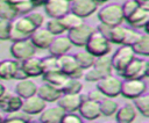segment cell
Segmentation results:
<instances>
[{
  "mask_svg": "<svg viewBox=\"0 0 149 123\" xmlns=\"http://www.w3.org/2000/svg\"><path fill=\"white\" fill-rule=\"evenodd\" d=\"M36 30L35 26L27 17V15H20L12 21L10 31H9V41L19 42L29 39L30 35Z\"/></svg>",
  "mask_w": 149,
  "mask_h": 123,
  "instance_id": "cell-1",
  "label": "cell"
},
{
  "mask_svg": "<svg viewBox=\"0 0 149 123\" xmlns=\"http://www.w3.org/2000/svg\"><path fill=\"white\" fill-rule=\"evenodd\" d=\"M112 64H111V57L108 55L102 57H97L94 59L93 65L87 68V71L83 74L84 79L88 82H97L101 78L112 74Z\"/></svg>",
  "mask_w": 149,
  "mask_h": 123,
  "instance_id": "cell-2",
  "label": "cell"
},
{
  "mask_svg": "<svg viewBox=\"0 0 149 123\" xmlns=\"http://www.w3.org/2000/svg\"><path fill=\"white\" fill-rule=\"evenodd\" d=\"M98 19H99L100 23L106 24L108 27L122 24L125 19L122 15L121 5L113 2V3H108L104 7H101L98 12Z\"/></svg>",
  "mask_w": 149,
  "mask_h": 123,
  "instance_id": "cell-3",
  "label": "cell"
},
{
  "mask_svg": "<svg viewBox=\"0 0 149 123\" xmlns=\"http://www.w3.org/2000/svg\"><path fill=\"white\" fill-rule=\"evenodd\" d=\"M85 50L95 58L102 57L108 55V52L111 51V43L106 39V37L102 34H100L94 28V31L91 34L90 38L85 44Z\"/></svg>",
  "mask_w": 149,
  "mask_h": 123,
  "instance_id": "cell-4",
  "label": "cell"
},
{
  "mask_svg": "<svg viewBox=\"0 0 149 123\" xmlns=\"http://www.w3.org/2000/svg\"><path fill=\"white\" fill-rule=\"evenodd\" d=\"M149 63L146 59L134 57L126 68L120 73L123 79H144L148 75Z\"/></svg>",
  "mask_w": 149,
  "mask_h": 123,
  "instance_id": "cell-5",
  "label": "cell"
},
{
  "mask_svg": "<svg viewBox=\"0 0 149 123\" xmlns=\"http://www.w3.org/2000/svg\"><path fill=\"white\" fill-rule=\"evenodd\" d=\"M134 57L135 53L130 45H121L111 57V64L113 70H115L120 75V73L126 68V66L132 62Z\"/></svg>",
  "mask_w": 149,
  "mask_h": 123,
  "instance_id": "cell-6",
  "label": "cell"
},
{
  "mask_svg": "<svg viewBox=\"0 0 149 123\" xmlns=\"http://www.w3.org/2000/svg\"><path fill=\"white\" fill-rule=\"evenodd\" d=\"M57 59H58V68L65 75H68L69 78H72V79L83 78L84 70H81L78 66L73 55L65 53V55H62V56L57 57Z\"/></svg>",
  "mask_w": 149,
  "mask_h": 123,
  "instance_id": "cell-7",
  "label": "cell"
},
{
  "mask_svg": "<svg viewBox=\"0 0 149 123\" xmlns=\"http://www.w3.org/2000/svg\"><path fill=\"white\" fill-rule=\"evenodd\" d=\"M147 92V82L144 79H125L121 81L120 94L127 99H135Z\"/></svg>",
  "mask_w": 149,
  "mask_h": 123,
  "instance_id": "cell-8",
  "label": "cell"
},
{
  "mask_svg": "<svg viewBox=\"0 0 149 123\" xmlns=\"http://www.w3.org/2000/svg\"><path fill=\"white\" fill-rule=\"evenodd\" d=\"M121 80L112 74L106 75L97 81V89H99L105 97H115L120 95Z\"/></svg>",
  "mask_w": 149,
  "mask_h": 123,
  "instance_id": "cell-9",
  "label": "cell"
},
{
  "mask_svg": "<svg viewBox=\"0 0 149 123\" xmlns=\"http://www.w3.org/2000/svg\"><path fill=\"white\" fill-rule=\"evenodd\" d=\"M93 31H94V28L92 26H90V24L84 22L78 28L69 30L66 37L69 38V41L71 42L72 45L81 48V46H85L87 39L90 38V36H91V34Z\"/></svg>",
  "mask_w": 149,
  "mask_h": 123,
  "instance_id": "cell-10",
  "label": "cell"
},
{
  "mask_svg": "<svg viewBox=\"0 0 149 123\" xmlns=\"http://www.w3.org/2000/svg\"><path fill=\"white\" fill-rule=\"evenodd\" d=\"M35 50H36V48L31 44V42L29 39L12 42V45L9 48L10 55L17 62H22L29 57H33L35 55Z\"/></svg>",
  "mask_w": 149,
  "mask_h": 123,
  "instance_id": "cell-11",
  "label": "cell"
},
{
  "mask_svg": "<svg viewBox=\"0 0 149 123\" xmlns=\"http://www.w3.org/2000/svg\"><path fill=\"white\" fill-rule=\"evenodd\" d=\"M43 6L49 19H61L70 12V2L68 0H47Z\"/></svg>",
  "mask_w": 149,
  "mask_h": 123,
  "instance_id": "cell-12",
  "label": "cell"
},
{
  "mask_svg": "<svg viewBox=\"0 0 149 123\" xmlns=\"http://www.w3.org/2000/svg\"><path fill=\"white\" fill-rule=\"evenodd\" d=\"M98 8L93 0H73L70 2V12L81 19L90 17Z\"/></svg>",
  "mask_w": 149,
  "mask_h": 123,
  "instance_id": "cell-13",
  "label": "cell"
},
{
  "mask_svg": "<svg viewBox=\"0 0 149 123\" xmlns=\"http://www.w3.org/2000/svg\"><path fill=\"white\" fill-rule=\"evenodd\" d=\"M77 111H79V116L86 121H95L101 116L99 102H94L88 99L80 102V106Z\"/></svg>",
  "mask_w": 149,
  "mask_h": 123,
  "instance_id": "cell-14",
  "label": "cell"
},
{
  "mask_svg": "<svg viewBox=\"0 0 149 123\" xmlns=\"http://www.w3.org/2000/svg\"><path fill=\"white\" fill-rule=\"evenodd\" d=\"M126 21L130 26V28H144L149 21V5L139 6L137 9L128 19H126Z\"/></svg>",
  "mask_w": 149,
  "mask_h": 123,
  "instance_id": "cell-15",
  "label": "cell"
},
{
  "mask_svg": "<svg viewBox=\"0 0 149 123\" xmlns=\"http://www.w3.org/2000/svg\"><path fill=\"white\" fill-rule=\"evenodd\" d=\"M22 101L23 99H21L17 94L6 92L3 95L0 96V109L7 114L21 110Z\"/></svg>",
  "mask_w": 149,
  "mask_h": 123,
  "instance_id": "cell-16",
  "label": "cell"
},
{
  "mask_svg": "<svg viewBox=\"0 0 149 123\" xmlns=\"http://www.w3.org/2000/svg\"><path fill=\"white\" fill-rule=\"evenodd\" d=\"M47 108V102H44L41 97H38L36 94L33 96H29L22 101L21 110L29 116L41 114Z\"/></svg>",
  "mask_w": 149,
  "mask_h": 123,
  "instance_id": "cell-17",
  "label": "cell"
},
{
  "mask_svg": "<svg viewBox=\"0 0 149 123\" xmlns=\"http://www.w3.org/2000/svg\"><path fill=\"white\" fill-rule=\"evenodd\" d=\"M54 35L50 34L45 28H37L29 37V41L31 42V44L41 50H45L49 48L50 43L54 39Z\"/></svg>",
  "mask_w": 149,
  "mask_h": 123,
  "instance_id": "cell-18",
  "label": "cell"
},
{
  "mask_svg": "<svg viewBox=\"0 0 149 123\" xmlns=\"http://www.w3.org/2000/svg\"><path fill=\"white\" fill-rule=\"evenodd\" d=\"M71 48H72V44L66 36H55L48 50H49V55L59 57L62 55L68 53L71 50Z\"/></svg>",
  "mask_w": 149,
  "mask_h": 123,
  "instance_id": "cell-19",
  "label": "cell"
},
{
  "mask_svg": "<svg viewBox=\"0 0 149 123\" xmlns=\"http://www.w3.org/2000/svg\"><path fill=\"white\" fill-rule=\"evenodd\" d=\"M21 68L26 73L27 78H35L38 75L43 74L42 70V64H41V58H37L35 56L29 57L22 62H19Z\"/></svg>",
  "mask_w": 149,
  "mask_h": 123,
  "instance_id": "cell-20",
  "label": "cell"
},
{
  "mask_svg": "<svg viewBox=\"0 0 149 123\" xmlns=\"http://www.w3.org/2000/svg\"><path fill=\"white\" fill-rule=\"evenodd\" d=\"M79 94H64L62 93L61 97L57 100V106L63 109L64 113H76L80 106Z\"/></svg>",
  "mask_w": 149,
  "mask_h": 123,
  "instance_id": "cell-21",
  "label": "cell"
},
{
  "mask_svg": "<svg viewBox=\"0 0 149 123\" xmlns=\"http://www.w3.org/2000/svg\"><path fill=\"white\" fill-rule=\"evenodd\" d=\"M36 95L41 97L44 102H57V100L62 95V91L44 82L37 87Z\"/></svg>",
  "mask_w": 149,
  "mask_h": 123,
  "instance_id": "cell-22",
  "label": "cell"
},
{
  "mask_svg": "<svg viewBox=\"0 0 149 123\" xmlns=\"http://www.w3.org/2000/svg\"><path fill=\"white\" fill-rule=\"evenodd\" d=\"M36 91H37V85L29 78L19 80L15 85V94H17L21 99H27L29 96L35 95Z\"/></svg>",
  "mask_w": 149,
  "mask_h": 123,
  "instance_id": "cell-23",
  "label": "cell"
},
{
  "mask_svg": "<svg viewBox=\"0 0 149 123\" xmlns=\"http://www.w3.org/2000/svg\"><path fill=\"white\" fill-rule=\"evenodd\" d=\"M42 79L45 84L54 86L58 89H62V87L64 86V84L66 82L69 77L65 75L59 70H55V71H50V72H44L42 74Z\"/></svg>",
  "mask_w": 149,
  "mask_h": 123,
  "instance_id": "cell-24",
  "label": "cell"
},
{
  "mask_svg": "<svg viewBox=\"0 0 149 123\" xmlns=\"http://www.w3.org/2000/svg\"><path fill=\"white\" fill-rule=\"evenodd\" d=\"M116 123H133L136 118V110L132 104H123L115 111Z\"/></svg>",
  "mask_w": 149,
  "mask_h": 123,
  "instance_id": "cell-25",
  "label": "cell"
},
{
  "mask_svg": "<svg viewBox=\"0 0 149 123\" xmlns=\"http://www.w3.org/2000/svg\"><path fill=\"white\" fill-rule=\"evenodd\" d=\"M19 62L15 59H3L0 60V80H12L14 79Z\"/></svg>",
  "mask_w": 149,
  "mask_h": 123,
  "instance_id": "cell-26",
  "label": "cell"
},
{
  "mask_svg": "<svg viewBox=\"0 0 149 123\" xmlns=\"http://www.w3.org/2000/svg\"><path fill=\"white\" fill-rule=\"evenodd\" d=\"M64 115V111L62 108L57 107H50L45 108L40 116L41 123H61V120Z\"/></svg>",
  "mask_w": 149,
  "mask_h": 123,
  "instance_id": "cell-27",
  "label": "cell"
},
{
  "mask_svg": "<svg viewBox=\"0 0 149 123\" xmlns=\"http://www.w3.org/2000/svg\"><path fill=\"white\" fill-rule=\"evenodd\" d=\"M132 49L134 53H137L140 56H149V35L148 34H141L139 39L132 45Z\"/></svg>",
  "mask_w": 149,
  "mask_h": 123,
  "instance_id": "cell-28",
  "label": "cell"
},
{
  "mask_svg": "<svg viewBox=\"0 0 149 123\" xmlns=\"http://www.w3.org/2000/svg\"><path fill=\"white\" fill-rule=\"evenodd\" d=\"M61 23L63 24L64 29L65 30H71V29H74V28H78L79 26H81L84 23V19L79 17L78 15L69 12L68 14H65L63 17L59 19Z\"/></svg>",
  "mask_w": 149,
  "mask_h": 123,
  "instance_id": "cell-29",
  "label": "cell"
},
{
  "mask_svg": "<svg viewBox=\"0 0 149 123\" xmlns=\"http://www.w3.org/2000/svg\"><path fill=\"white\" fill-rule=\"evenodd\" d=\"M100 114L104 116H112L115 114V111L119 108V103L113 97H104L99 102Z\"/></svg>",
  "mask_w": 149,
  "mask_h": 123,
  "instance_id": "cell-30",
  "label": "cell"
},
{
  "mask_svg": "<svg viewBox=\"0 0 149 123\" xmlns=\"http://www.w3.org/2000/svg\"><path fill=\"white\" fill-rule=\"evenodd\" d=\"M73 57H74V59H76L78 66H79L81 70H84V71L87 70V68H90V67L93 65L94 59H95V57H93V56H92L90 52H87L86 50H85V51H79V52L74 53Z\"/></svg>",
  "mask_w": 149,
  "mask_h": 123,
  "instance_id": "cell-31",
  "label": "cell"
},
{
  "mask_svg": "<svg viewBox=\"0 0 149 123\" xmlns=\"http://www.w3.org/2000/svg\"><path fill=\"white\" fill-rule=\"evenodd\" d=\"M8 1L19 16L26 15L35 8L30 0H8Z\"/></svg>",
  "mask_w": 149,
  "mask_h": 123,
  "instance_id": "cell-32",
  "label": "cell"
},
{
  "mask_svg": "<svg viewBox=\"0 0 149 123\" xmlns=\"http://www.w3.org/2000/svg\"><path fill=\"white\" fill-rule=\"evenodd\" d=\"M81 89H83V82L80 81V79L69 78L61 91L64 94H79L81 93Z\"/></svg>",
  "mask_w": 149,
  "mask_h": 123,
  "instance_id": "cell-33",
  "label": "cell"
},
{
  "mask_svg": "<svg viewBox=\"0 0 149 123\" xmlns=\"http://www.w3.org/2000/svg\"><path fill=\"white\" fill-rule=\"evenodd\" d=\"M133 101H134V107L140 111V114H142L144 117H149V95L144 93L133 99Z\"/></svg>",
  "mask_w": 149,
  "mask_h": 123,
  "instance_id": "cell-34",
  "label": "cell"
},
{
  "mask_svg": "<svg viewBox=\"0 0 149 123\" xmlns=\"http://www.w3.org/2000/svg\"><path fill=\"white\" fill-rule=\"evenodd\" d=\"M19 15L12 7L8 0H0V19L7 20V21H13L15 17Z\"/></svg>",
  "mask_w": 149,
  "mask_h": 123,
  "instance_id": "cell-35",
  "label": "cell"
},
{
  "mask_svg": "<svg viewBox=\"0 0 149 123\" xmlns=\"http://www.w3.org/2000/svg\"><path fill=\"white\" fill-rule=\"evenodd\" d=\"M30 121H31V117L28 114L23 113L22 110H17L8 114L2 120V123H28Z\"/></svg>",
  "mask_w": 149,
  "mask_h": 123,
  "instance_id": "cell-36",
  "label": "cell"
},
{
  "mask_svg": "<svg viewBox=\"0 0 149 123\" xmlns=\"http://www.w3.org/2000/svg\"><path fill=\"white\" fill-rule=\"evenodd\" d=\"M41 64H42V70L43 73L44 72H50V71H55V70H59L58 68V59L55 56H44L41 58Z\"/></svg>",
  "mask_w": 149,
  "mask_h": 123,
  "instance_id": "cell-37",
  "label": "cell"
},
{
  "mask_svg": "<svg viewBox=\"0 0 149 123\" xmlns=\"http://www.w3.org/2000/svg\"><path fill=\"white\" fill-rule=\"evenodd\" d=\"M45 26H47L45 29H47L50 34H52L54 36H59L61 34H63V32L65 31V29H64L63 24L61 23L59 19H49V20L47 21Z\"/></svg>",
  "mask_w": 149,
  "mask_h": 123,
  "instance_id": "cell-38",
  "label": "cell"
},
{
  "mask_svg": "<svg viewBox=\"0 0 149 123\" xmlns=\"http://www.w3.org/2000/svg\"><path fill=\"white\" fill-rule=\"evenodd\" d=\"M140 5L137 3L136 0H126L122 5H121V10H122V15H123V19H128L139 7Z\"/></svg>",
  "mask_w": 149,
  "mask_h": 123,
  "instance_id": "cell-39",
  "label": "cell"
},
{
  "mask_svg": "<svg viewBox=\"0 0 149 123\" xmlns=\"http://www.w3.org/2000/svg\"><path fill=\"white\" fill-rule=\"evenodd\" d=\"M140 32H137L136 30H134L133 28H127L126 27V32H125V39H123V44L122 45H133L140 37Z\"/></svg>",
  "mask_w": 149,
  "mask_h": 123,
  "instance_id": "cell-40",
  "label": "cell"
},
{
  "mask_svg": "<svg viewBox=\"0 0 149 123\" xmlns=\"http://www.w3.org/2000/svg\"><path fill=\"white\" fill-rule=\"evenodd\" d=\"M10 24L12 21L0 19V41H9Z\"/></svg>",
  "mask_w": 149,
  "mask_h": 123,
  "instance_id": "cell-41",
  "label": "cell"
},
{
  "mask_svg": "<svg viewBox=\"0 0 149 123\" xmlns=\"http://www.w3.org/2000/svg\"><path fill=\"white\" fill-rule=\"evenodd\" d=\"M27 15V17L31 21V23L35 26V28L37 29V28H41L42 27V24L44 23V16H43V14L42 13H38V12H29L28 14H26Z\"/></svg>",
  "mask_w": 149,
  "mask_h": 123,
  "instance_id": "cell-42",
  "label": "cell"
},
{
  "mask_svg": "<svg viewBox=\"0 0 149 123\" xmlns=\"http://www.w3.org/2000/svg\"><path fill=\"white\" fill-rule=\"evenodd\" d=\"M83 118L76 113H64L61 123H83Z\"/></svg>",
  "mask_w": 149,
  "mask_h": 123,
  "instance_id": "cell-43",
  "label": "cell"
},
{
  "mask_svg": "<svg viewBox=\"0 0 149 123\" xmlns=\"http://www.w3.org/2000/svg\"><path fill=\"white\" fill-rule=\"evenodd\" d=\"M86 96H87V99L88 100H91V101H94V102H100L105 96L102 95V93L99 91V89H91L90 92H87L86 93Z\"/></svg>",
  "mask_w": 149,
  "mask_h": 123,
  "instance_id": "cell-44",
  "label": "cell"
},
{
  "mask_svg": "<svg viewBox=\"0 0 149 123\" xmlns=\"http://www.w3.org/2000/svg\"><path fill=\"white\" fill-rule=\"evenodd\" d=\"M14 79H15V80H23V79H27V75H26V73L23 72V70L21 68L20 63H19V66H17V68H16V72H15Z\"/></svg>",
  "mask_w": 149,
  "mask_h": 123,
  "instance_id": "cell-45",
  "label": "cell"
},
{
  "mask_svg": "<svg viewBox=\"0 0 149 123\" xmlns=\"http://www.w3.org/2000/svg\"><path fill=\"white\" fill-rule=\"evenodd\" d=\"M31 1V3L34 5V7H40V6H43L45 2H47V0H30Z\"/></svg>",
  "mask_w": 149,
  "mask_h": 123,
  "instance_id": "cell-46",
  "label": "cell"
},
{
  "mask_svg": "<svg viewBox=\"0 0 149 123\" xmlns=\"http://www.w3.org/2000/svg\"><path fill=\"white\" fill-rule=\"evenodd\" d=\"M5 93H6V87H5V85L0 81V96H1V95H3Z\"/></svg>",
  "mask_w": 149,
  "mask_h": 123,
  "instance_id": "cell-47",
  "label": "cell"
},
{
  "mask_svg": "<svg viewBox=\"0 0 149 123\" xmlns=\"http://www.w3.org/2000/svg\"><path fill=\"white\" fill-rule=\"evenodd\" d=\"M97 5H102V3H106L107 1H109V0H93Z\"/></svg>",
  "mask_w": 149,
  "mask_h": 123,
  "instance_id": "cell-48",
  "label": "cell"
},
{
  "mask_svg": "<svg viewBox=\"0 0 149 123\" xmlns=\"http://www.w3.org/2000/svg\"><path fill=\"white\" fill-rule=\"evenodd\" d=\"M83 123H97L95 121H85V122H83Z\"/></svg>",
  "mask_w": 149,
  "mask_h": 123,
  "instance_id": "cell-49",
  "label": "cell"
},
{
  "mask_svg": "<svg viewBox=\"0 0 149 123\" xmlns=\"http://www.w3.org/2000/svg\"><path fill=\"white\" fill-rule=\"evenodd\" d=\"M2 120H3V117H2L1 114H0V123H2Z\"/></svg>",
  "mask_w": 149,
  "mask_h": 123,
  "instance_id": "cell-50",
  "label": "cell"
},
{
  "mask_svg": "<svg viewBox=\"0 0 149 123\" xmlns=\"http://www.w3.org/2000/svg\"><path fill=\"white\" fill-rule=\"evenodd\" d=\"M28 123H36V122H33V121H30V122H28Z\"/></svg>",
  "mask_w": 149,
  "mask_h": 123,
  "instance_id": "cell-51",
  "label": "cell"
},
{
  "mask_svg": "<svg viewBox=\"0 0 149 123\" xmlns=\"http://www.w3.org/2000/svg\"><path fill=\"white\" fill-rule=\"evenodd\" d=\"M68 1H69V2H71V1H73V0H68Z\"/></svg>",
  "mask_w": 149,
  "mask_h": 123,
  "instance_id": "cell-52",
  "label": "cell"
},
{
  "mask_svg": "<svg viewBox=\"0 0 149 123\" xmlns=\"http://www.w3.org/2000/svg\"><path fill=\"white\" fill-rule=\"evenodd\" d=\"M144 123H147V122H144Z\"/></svg>",
  "mask_w": 149,
  "mask_h": 123,
  "instance_id": "cell-53",
  "label": "cell"
}]
</instances>
